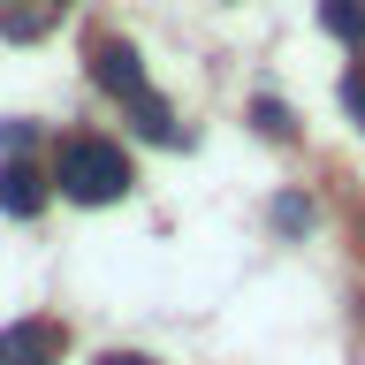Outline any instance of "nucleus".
Returning <instances> with one entry per match:
<instances>
[{
    "instance_id": "39448f33",
    "label": "nucleus",
    "mask_w": 365,
    "mask_h": 365,
    "mask_svg": "<svg viewBox=\"0 0 365 365\" xmlns=\"http://www.w3.org/2000/svg\"><path fill=\"white\" fill-rule=\"evenodd\" d=\"M61 16L53 0H0V38H16V46H31V38H46V23Z\"/></svg>"
},
{
    "instance_id": "7ed1b4c3",
    "label": "nucleus",
    "mask_w": 365,
    "mask_h": 365,
    "mask_svg": "<svg viewBox=\"0 0 365 365\" xmlns=\"http://www.w3.org/2000/svg\"><path fill=\"white\" fill-rule=\"evenodd\" d=\"M61 319H16L0 327V365H61Z\"/></svg>"
},
{
    "instance_id": "6e6552de",
    "label": "nucleus",
    "mask_w": 365,
    "mask_h": 365,
    "mask_svg": "<svg viewBox=\"0 0 365 365\" xmlns=\"http://www.w3.org/2000/svg\"><path fill=\"white\" fill-rule=\"evenodd\" d=\"M251 122H259L267 137H297V122H289V107H282V99H259V107H251Z\"/></svg>"
},
{
    "instance_id": "9d476101",
    "label": "nucleus",
    "mask_w": 365,
    "mask_h": 365,
    "mask_svg": "<svg viewBox=\"0 0 365 365\" xmlns=\"http://www.w3.org/2000/svg\"><path fill=\"white\" fill-rule=\"evenodd\" d=\"M31 137H38V122H0V153L23 160V153H31Z\"/></svg>"
},
{
    "instance_id": "f257e3e1",
    "label": "nucleus",
    "mask_w": 365,
    "mask_h": 365,
    "mask_svg": "<svg viewBox=\"0 0 365 365\" xmlns=\"http://www.w3.org/2000/svg\"><path fill=\"white\" fill-rule=\"evenodd\" d=\"M84 53H91V84L107 91V99H122V107H130V122L153 137V145H190V130L175 122V107H168L153 84H145V61H137V46H130V38H107V31H99Z\"/></svg>"
},
{
    "instance_id": "20e7f679",
    "label": "nucleus",
    "mask_w": 365,
    "mask_h": 365,
    "mask_svg": "<svg viewBox=\"0 0 365 365\" xmlns=\"http://www.w3.org/2000/svg\"><path fill=\"white\" fill-rule=\"evenodd\" d=\"M46 190H53V182H46L31 160H0V213L38 221V213H46Z\"/></svg>"
},
{
    "instance_id": "f03ea898",
    "label": "nucleus",
    "mask_w": 365,
    "mask_h": 365,
    "mask_svg": "<svg viewBox=\"0 0 365 365\" xmlns=\"http://www.w3.org/2000/svg\"><path fill=\"white\" fill-rule=\"evenodd\" d=\"M53 182H61L76 205H114V198H130V153L122 145H107V137H61V153H53Z\"/></svg>"
},
{
    "instance_id": "f8f14e48",
    "label": "nucleus",
    "mask_w": 365,
    "mask_h": 365,
    "mask_svg": "<svg viewBox=\"0 0 365 365\" xmlns=\"http://www.w3.org/2000/svg\"><path fill=\"white\" fill-rule=\"evenodd\" d=\"M53 8H68V0H53Z\"/></svg>"
},
{
    "instance_id": "9b49d317",
    "label": "nucleus",
    "mask_w": 365,
    "mask_h": 365,
    "mask_svg": "<svg viewBox=\"0 0 365 365\" xmlns=\"http://www.w3.org/2000/svg\"><path fill=\"white\" fill-rule=\"evenodd\" d=\"M99 365H160V358H145V350H107Z\"/></svg>"
},
{
    "instance_id": "ddd939ff",
    "label": "nucleus",
    "mask_w": 365,
    "mask_h": 365,
    "mask_svg": "<svg viewBox=\"0 0 365 365\" xmlns=\"http://www.w3.org/2000/svg\"><path fill=\"white\" fill-rule=\"evenodd\" d=\"M358 236H365V228H358Z\"/></svg>"
},
{
    "instance_id": "423d86ee",
    "label": "nucleus",
    "mask_w": 365,
    "mask_h": 365,
    "mask_svg": "<svg viewBox=\"0 0 365 365\" xmlns=\"http://www.w3.org/2000/svg\"><path fill=\"white\" fill-rule=\"evenodd\" d=\"M319 23H327L335 38L365 46V0H319Z\"/></svg>"
},
{
    "instance_id": "0eeeda50",
    "label": "nucleus",
    "mask_w": 365,
    "mask_h": 365,
    "mask_svg": "<svg viewBox=\"0 0 365 365\" xmlns=\"http://www.w3.org/2000/svg\"><path fill=\"white\" fill-rule=\"evenodd\" d=\"M274 228H282V236H304V228H312V198L282 190V198H274Z\"/></svg>"
},
{
    "instance_id": "1a4fd4ad",
    "label": "nucleus",
    "mask_w": 365,
    "mask_h": 365,
    "mask_svg": "<svg viewBox=\"0 0 365 365\" xmlns=\"http://www.w3.org/2000/svg\"><path fill=\"white\" fill-rule=\"evenodd\" d=\"M342 107H350V122L365 130V46H358V68L342 76Z\"/></svg>"
}]
</instances>
